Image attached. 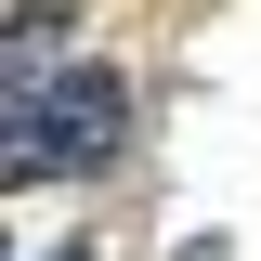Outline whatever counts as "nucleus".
Returning <instances> with one entry per match:
<instances>
[{
  "label": "nucleus",
  "instance_id": "1",
  "mask_svg": "<svg viewBox=\"0 0 261 261\" xmlns=\"http://www.w3.org/2000/svg\"><path fill=\"white\" fill-rule=\"evenodd\" d=\"M118 130H130V79H118V65H79V79L39 92V130H27V144H0V170H13V183H39V170H105Z\"/></svg>",
  "mask_w": 261,
  "mask_h": 261
},
{
  "label": "nucleus",
  "instance_id": "2",
  "mask_svg": "<svg viewBox=\"0 0 261 261\" xmlns=\"http://www.w3.org/2000/svg\"><path fill=\"white\" fill-rule=\"evenodd\" d=\"M53 261H92V248H53Z\"/></svg>",
  "mask_w": 261,
  "mask_h": 261
}]
</instances>
